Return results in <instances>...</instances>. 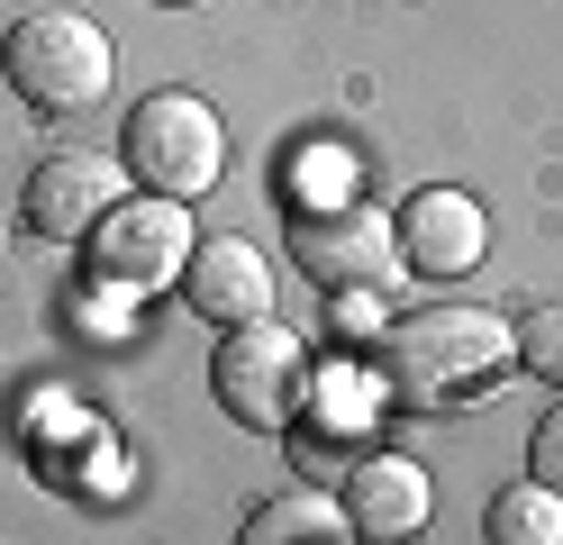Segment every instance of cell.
<instances>
[{
	"label": "cell",
	"mask_w": 563,
	"mask_h": 545,
	"mask_svg": "<svg viewBox=\"0 0 563 545\" xmlns=\"http://www.w3.org/2000/svg\"><path fill=\"white\" fill-rule=\"evenodd\" d=\"M382 363H391L400 391H473L482 373L509 363V327L490 309H464V301H437V309H409L400 327H382Z\"/></svg>",
	"instance_id": "cell-2"
},
{
	"label": "cell",
	"mask_w": 563,
	"mask_h": 545,
	"mask_svg": "<svg viewBox=\"0 0 563 545\" xmlns=\"http://www.w3.org/2000/svg\"><path fill=\"white\" fill-rule=\"evenodd\" d=\"M509 355H518L537 382L563 391V301H537V309H527V318L509 327Z\"/></svg>",
	"instance_id": "cell-14"
},
{
	"label": "cell",
	"mask_w": 563,
	"mask_h": 545,
	"mask_svg": "<svg viewBox=\"0 0 563 545\" xmlns=\"http://www.w3.org/2000/svg\"><path fill=\"white\" fill-rule=\"evenodd\" d=\"M364 446H373V418H336V427H291V455L319 472V482H345V472L364 464Z\"/></svg>",
	"instance_id": "cell-13"
},
{
	"label": "cell",
	"mask_w": 563,
	"mask_h": 545,
	"mask_svg": "<svg viewBox=\"0 0 563 545\" xmlns=\"http://www.w3.org/2000/svg\"><path fill=\"white\" fill-rule=\"evenodd\" d=\"M183 301L209 327H255V318H273V264L245 237H209V246H191V264H183Z\"/></svg>",
	"instance_id": "cell-9"
},
{
	"label": "cell",
	"mask_w": 563,
	"mask_h": 545,
	"mask_svg": "<svg viewBox=\"0 0 563 545\" xmlns=\"http://www.w3.org/2000/svg\"><path fill=\"white\" fill-rule=\"evenodd\" d=\"M155 10H209V0H155Z\"/></svg>",
	"instance_id": "cell-16"
},
{
	"label": "cell",
	"mask_w": 563,
	"mask_h": 545,
	"mask_svg": "<svg viewBox=\"0 0 563 545\" xmlns=\"http://www.w3.org/2000/svg\"><path fill=\"white\" fill-rule=\"evenodd\" d=\"M209 382H219L228 400V418L236 427H255V436H291L300 410H309V346L291 337V327H228V346L209 355Z\"/></svg>",
	"instance_id": "cell-4"
},
{
	"label": "cell",
	"mask_w": 563,
	"mask_h": 545,
	"mask_svg": "<svg viewBox=\"0 0 563 545\" xmlns=\"http://www.w3.org/2000/svg\"><path fill=\"white\" fill-rule=\"evenodd\" d=\"M345 527L355 536H418L437 519V482H428V464H409V455H364L355 472H345Z\"/></svg>",
	"instance_id": "cell-10"
},
{
	"label": "cell",
	"mask_w": 563,
	"mask_h": 545,
	"mask_svg": "<svg viewBox=\"0 0 563 545\" xmlns=\"http://www.w3.org/2000/svg\"><path fill=\"white\" fill-rule=\"evenodd\" d=\"M128 173L146 182L155 200H200L209 182L228 173V128L200 91H155L136 100L128 119Z\"/></svg>",
	"instance_id": "cell-3"
},
{
	"label": "cell",
	"mask_w": 563,
	"mask_h": 545,
	"mask_svg": "<svg viewBox=\"0 0 563 545\" xmlns=\"http://www.w3.org/2000/svg\"><path fill=\"white\" fill-rule=\"evenodd\" d=\"M291 264L345 301V291L400 282V237L373 200H300L291 209Z\"/></svg>",
	"instance_id": "cell-5"
},
{
	"label": "cell",
	"mask_w": 563,
	"mask_h": 545,
	"mask_svg": "<svg viewBox=\"0 0 563 545\" xmlns=\"http://www.w3.org/2000/svg\"><path fill=\"white\" fill-rule=\"evenodd\" d=\"M400 237V273H428V282H454L473 273L490 254V218L473 192H445V182H428V192H409V209L391 218Z\"/></svg>",
	"instance_id": "cell-8"
},
{
	"label": "cell",
	"mask_w": 563,
	"mask_h": 545,
	"mask_svg": "<svg viewBox=\"0 0 563 545\" xmlns=\"http://www.w3.org/2000/svg\"><path fill=\"white\" fill-rule=\"evenodd\" d=\"M236 545H345V509L319 491H282L236 527Z\"/></svg>",
	"instance_id": "cell-11"
},
{
	"label": "cell",
	"mask_w": 563,
	"mask_h": 545,
	"mask_svg": "<svg viewBox=\"0 0 563 545\" xmlns=\"http://www.w3.org/2000/svg\"><path fill=\"white\" fill-rule=\"evenodd\" d=\"M82 264H91L100 291H128V301L183 282V264H191V218H183V200H155V192H146V200H119V209L82 237Z\"/></svg>",
	"instance_id": "cell-6"
},
{
	"label": "cell",
	"mask_w": 563,
	"mask_h": 545,
	"mask_svg": "<svg viewBox=\"0 0 563 545\" xmlns=\"http://www.w3.org/2000/svg\"><path fill=\"white\" fill-rule=\"evenodd\" d=\"M490 545H563V491L545 482H527V491H500L490 500V519H482Z\"/></svg>",
	"instance_id": "cell-12"
},
{
	"label": "cell",
	"mask_w": 563,
	"mask_h": 545,
	"mask_svg": "<svg viewBox=\"0 0 563 545\" xmlns=\"http://www.w3.org/2000/svg\"><path fill=\"white\" fill-rule=\"evenodd\" d=\"M527 472H537L545 491H563V410L537 418V436H527Z\"/></svg>",
	"instance_id": "cell-15"
},
{
	"label": "cell",
	"mask_w": 563,
	"mask_h": 545,
	"mask_svg": "<svg viewBox=\"0 0 563 545\" xmlns=\"http://www.w3.org/2000/svg\"><path fill=\"white\" fill-rule=\"evenodd\" d=\"M0 73H10V91L27 109H46V119H74V109L110 100V36H100V19L82 10H27L10 36H0Z\"/></svg>",
	"instance_id": "cell-1"
},
{
	"label": "cell",
	"mask_w": 563,
	"mask_h": 545,
	"mask_svg": "<svg viewBox=\"0 0 563 545\" xmlns=\"http://www.w3.org/2000/svg\"><path fill=\"white\" fill-rule=\"evenodd\" d=\"M119 209V164L110 155H82V145H64V155H46L37 173H27V237H46V246H82L100 218Z\"/></svg>",
	"instance_id": "cell-7"
}]
</instances>
